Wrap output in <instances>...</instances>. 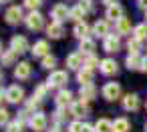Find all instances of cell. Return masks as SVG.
<instances>
[{"instance_id":"cell-1","label":"cell","mask_w":147,"mask_h":132,"mask_svg":"<svg viewBox=\"0 0 147 132\" xmlns=\"http://www.w3.org/2000/svg\"><path fill=\"white\" fill-rule=\"evenodd\" d=\"M67 82H69V74L65 70H55V72H51L47 86L49 88H63V86H67Z\"/></svg>"},{"instance_id":"cell-2","label":"cell","mask_w":147,"mask_h":132,"mask_svg":"<svg viewBox=\"0 0 147 132\" xmlns=\"http://www.w3.org/2000/svg\"><path fill=\"white\" fill-rule=\"evenodd\" d=\"M24 24H26L28 30L38 32V30H42V26H45V16H42L38 10H36V12H30V14L24 18Z\"/></svg>"},{"instance_id":"cell-3","label":"cell","mask_w":147,"mask_h":132,"mask_svg":"<svg viewBox=\"0 0 147 132\" xmlns=\"http://www.w3.org/2000/svg\"><path fill=\"white\" fill-rule=\"evenodd\" d=\"M24 100V88L18 86V84H12L6 88V102L10 104H20Z\"/></svg>"},{"instance_id":"cell-4","label":"cell","mask_w":147,"mask_h":132,"mask_svg":"<svg viewBox=\"0 0 147 132\" xmlns=\"http://www.w3.org/2000/svg\"><path fill=\"white\" fill-rule=\"evenodd\" d=\"M51 16L55 18V22H65V20H69L71 18V8L67 6V4H55L53 6V10H51Z\"/></svg>"},{"instance_id":"cell-5","label":"cell","mask_w":147,"mask_h":132,"mask_svg":"<svg viewBox=\"0 0 147 132\" xmlns=\"http://www.w3.org/2000/svg\"><path fill=\"white\" fill-rule=\"evenodd\" d=\"M4 20H6L10 26L20 24V22L24 20V16H22V8H20V6H10V8L4 12Z\"/></svg>"},{"instance_id":"cell-6","label":"cell","mask_w":147,"mask_h":132,"mask_svg":"<svg viewBox=\"0 0 147 132\" xmlns=\"http://www.w3.org/2000/svg\"><path fill=\"white\" fill-rule=\"evenodd\" d=\"M101 94H103V98H105V100L113 102V100H117V98L121 96V86H119L117 82H107V84L103 86Z\"/></svg>"},{"instance_id":"cell-7","label":"cell","mask_w":147,"mask_h":132,"mask_svg":"<svg viewBox=\"0 0 147 132\" xmlns=\"http://www.w3.org/2000/svg\"><path fill=\"white\" fill-rule=\"evenodd\" d=\"M28 126L34 130V132H45L47 130V116L42 112H34L28 120Z\"/></svg>"},{"instance_id":"cell-8","label":"cell","mask_w":147,"mask_h":132,"mask_svg":"<svg viewBox=\"0 0 147 132\" xmlns=\"http://www.w3.org/2000/svg\"><path fill=\"white\" fill-rule=\"evenodd\" d=\"M99 72H101L103 76H113V74H117V72H119V64H117V60H113V58H105V60H101Z\"/></svg>"},{"instance_id":"cell-9","label":"cell","mask_w":147,"mask_h":132,"mask_svg":"<svg viewBox=\"0 0 147 132\" xmlns=\"http://www.w3.org/2000/svg\"><path fill=\"white\" fill-rule=\"evenodd\" d=\"M10 50H14L16 54H24L26 50H28V40H26V36H12L10 38Z\"/></svg>"},{"instance_id":"cell-10","label":"cell","mask_w":147,"mask_h":132,"mask_svg":"<svg viewBox=\"0 0 147 132\" xmlns=\"http://www.w3.org/2000/svg\"><path fill=\"white\" fill-rule=\"evenodd\" d=\"M121 104H123V110H127V112H135V110L141 106L139 96H137V94H131V92L121 98Z\"/></svg>"},{"instance_id":"cell-11","label":"cell","mask_w":147,"mask_h":132,"mask_svg":"<svg viewBox=\"0 0 147 132\" xmlns=\"http://www.w3.org/2000/svg\"><path fill=\"white\" fill-rule=\"evenodd\" d=\"M103 48H105V52H109V54H113V52H119V48H121L119 34H109V36L103 40Z\"/></svg>"},{"instance_id":"cell-12","label":"cell","mask_w":147,"mask_h":132,"mask_svg":"<svg viewBox=\"0 0 147 132\" xmlns=\"http://www.w3.org/2000/svg\"><path fill=\"white\" fill-rule=\"evenodd\" d=\"M83 64H85V58H83V54L81 52H71L69 56H67V68L69 70H81L83 68Z\"/></svg>"},{"instance_id":"cell-13","label":"cell","mask_w":147,"mask_h":132,"mask_svg":"<svg viewBox=\"0 0 147 132\" xmlns=\"http://www.w3.org/2000/svg\"><path fill=\"white\" fill-rule=\"evenodd\" d=\"M30 74H32V66L28 62H18L14 66V78L16 80H28Z\"/></svg>"},{"instance_id":"cell-14","label":"cell","mask_w":147,"mask_h":132,"mask_svg":"<svg viewBox=\"0 0 147 132\" xmlns=\"http://www.w3.org/2000/svg\"><path fill=\"white\" fill-rule=\"evenodd\" d=\"M123 18H125V10H123L121 4H115V6H109L107 8V22H115L117 24Z\"/></svg>"},{"instance_id":"cell-15","label":"cell","mask_w":147,"mask_h":132,"mask_svg":"<svg viewBox=\"0 0 147 132\" xmlns=\"http://www.w3.org/2000/svg\"><path fill=\"white\" fill-rule=\"evenodd\" d=\"M89 106H87V102H83V100H79V102H73V106H71V114L75 116V118H87L89 116Z\"/></svg>"},{"instance_id":"cell-16","label":"cell","mask_w":147,"mask_h":132,"mask_svg":"<svg viewBox=\"0 0 147 132\" xmlns=\"http://www.w3.org/2000/svg\"><path fill=\"white\" fill-rule=\"evenodd\" d=\"M63 34H65V26L61 24V22H51L49 26H47V36L49 38H53V40H57V38H63Z\"/></svg>"},{"instance_id":"cell-17","label":"cell","mask_w":147,"mask_h":132,"mask_svg":"<svg viewBox=\"0 0 147 132\" xmlns=\"http://www.w3.org/2000/svg\"><path fill=\"white\" fill-rule=\"evenodd\" d=\"M55 102H57V106L59 108H67V106H73V94H71V90H61L59 94H57V98H55Z\"/></svg>"},{"instance_id":"cell-18","label":"cell","mask_w":147,"mask_h":132,"mask_svg":"<svg viewBox=\"0 0 147 132\" xmlns=\"http://www.w3.org/2000/svg\"><path fill=\"white\" fill-rule=\"evenodd\" d=\"M79 52L87 58V56H95V40L93 38H85L79 42Z\"/></svg>"},{"instance_id":"cell-19","label":"cell","mask_w":147,"mask_h":132,"mask_svg":"<svg viewBox=\"0 0 147 132\" xmlns=\"http://www.w3.org/2000/svg\"><path fill=\"white\" fill-rule=\"evenodd\" d=\"M93 34L105 40V38L109 36V22H107V20H97V22L93 24Z\"/></svg>"},{"instance_id":"cell-20","label":"cell","mask_w":147,"mask_h":132,"mask_svg":"<svg viewBox=\"0 0 147 132\" xmlns=\"http://www.w3.org/2000/svg\"><path fill=\"white\" fill-rule=\"evenodd\" d=\"M30 52H32L34 58H45V56H49V44H47V40L34 42V46L30 48Z\"/></svg>"},{"instance_id":"cell-21","label":"cell","mask_w":147,"mask_h":132,"mask_svg":"<svg viewBox=\"0 0 147 132\" xmlns=\"http://www.w3.org/2000/svg\"><path fill=\"white\" fill-rule=\"evenodd\" d=\"M79 96H81L83 102L95 100V96H97V88H95L93 84H89V86H81V88H79Z\"/></svg>"},{"instance_id":"cell-22","label":"cell","mask_w":147,"mask_h":132,"mask_svg":"<svg viewBox=\"0 0 147 132\" xmlns=\"http://www.w3.org/2000/svg\"><path fill=\"white\" fill-rule=\"evenodd\" d=\"M16 52L14 50H2V54H0V62H2V66H16Z\"/></svg>"},{"instance_id":"cell-23","label":"cell","mask_w":147,"mask_h":132,"mask_svg":"<svg viewBox=\"0 0 147 132\" xmlns=\"http://www.w3.org/2000/svg\"><path fill=\"white\" fill-rule=\"evenodd\" d=\"M75 36L79 38V40H85V38H89V32H91V28H89V24L83 20V22H77L75 24Z\"/></svg>"},{"instance_id":"cell-24","label":"cell","mask_w":147,"mask_h":132,"mask_svg":"<svg viewBox=\"0 0 147 132\" xmlns=\"http://www.w3.org/2000/svg\"><path fill=\"white\" fill-rule=\"evenodd\" d=\"M69 132H95V126L83 124L81 120H75V122L69 124Z\"/></svg>"},{"instance_id":"cell-25","label":"cell","mask_w":147,"mask_h":132,"mask_svg":"<svg viewBox=\"0 0 147 132\" xmlns=\"http://www.w3.org/2000/svg\"><path fill=\"white\" fill-rule=\"evenodd\" d=\"M77 82H79L81 86H89V84H93V72L81 68V70L77 72Z\"/></svg>"},{"instance_id":"cell-26","label":"cell","mask_w":147,"mask_h":132,"mask_svg":"<svg viewBox=\"0 0 147 132\" xmlns=\"http://www.w3.org/2000/svg\"><path fill=\"white\" fill-rule=\"evenodd\" d=\"M141 62H143V58H139V54H129L125 58V66L129 70H139L141 68Z\"/></svg>"},{"instance_id":"cell-27","label":"cell","mask_w":147,"mask_h":132,"mask_svg":"<svg viewBox=\"0 0 147 132\" xmlns=\"http://www.w3.org/2000/svg\"><path fill=\"white\" fill-rule=\"evenodd\" d=\"M115 30H117L119 36L129 34V32H131V18H123V20H119V22L115 24Z\"/></svg>"},{"instance_id":"cell-28","label":"cell","mask_w":147,"mask_h":132,"mask_svg":"<svg viewBox=\"0 0 147 132\" xmlns=\"http://www.w3.org/2000/svg\"><path fill=\"white\" fill-rule=\"evenodd\" d=\"M95 132H113V122L107 118H99L95 122Z\"/></svg>"},{"instance_id":"cell-29","label":"cell","mask_w":147,"mask_h":132,"mask_svg":"<svg viewBox=\"0 0 147 132\" xmlns=\"http://www.w3.org/2000/svg\"><path fill=\"white\" fill-rule=\"evenodd\" d=\"M131 130V124L127 118H117L113 122V132H129Z\"/></svg>"},{"instance_id":"cell-30","label":"cell","mask_w":147,"mask_h":132,"mask_svg":"<svg viewBox=\"0 0 147 132\" xmlns=\"http://www.w3.org/2000/svg\"><path fill=\"white\" fill-rule=\"evenodd\" d=\"M99 66H101V62L97 60V56H87V58H85V64H83V68H85V70L95 72Z\"/></svg>"},{"instance_id":"cell-31","label":"cell","mask_w":147,"mask_h":132,"mask_svg":"<svg viewBox=\"0 0 147 132\" xmlns=\"http://www.w3.org/2000/svg\"><path fill=\"white\" fill-rule=\"evenodd\" d=\"M133 38H137L139 42L147 38V22H143V24L135 26V30H133Z\"/></svg>"},{"instance_id":"cell-32","label":"cell","mask_w":147,"mask_h":132,"mask_svg":"<svg viewBox=\"0 0 147 132\" xmlns=\"http://www.w3.org/2000/svg\"><path fill=\"white\" fill-rule=\"evenodd\" d=\"M85 14H87V12H85V10H83V8L79 6V4H77L75 8H71V20H77V22H83V18H85Z\"/></svg>"},{"instance_id":"cell-33","label":"cell","mask_w":147,"mask_h":132,"mask_svg":"<svg viewBox=\"0 0 147 132\" xmlns=\"http://www.w3.org/2000/svg\"><path fill=\"white\" fill-rule=\"evenodd\" d=\"M47 92H49V86H47V84H38V86L34 88V94H32V96L42 102V100L47 98Z\"/></svg>"},{"instance_id":"cell-34","label":"cell","mask_w":147,"mask_h":132,"mask_svg":"<svg viewBox=\"0 0 147 132\" xmlns=\"http://www.w3.org/2000/svg\"><path fill=\"white\" fill-rule=\"evenodd\" d=\"M127 48H129V54H139V50H141V42H139L137 38H129Z\"/></svg>"},{"instance_id":"cell-35","label":"cell","mask_w":147,"mask_h":132,"mask_svg":"<svg viewBox=\"0 0 147 132\" xmlns=\"http://www.w3.org/2000/svg\"><path fill=\"white\" fill-rule=\"evenodd\" d=\"M55 66H57V58H55L53 54H49V56H45V58H42V68H47V70H53V72H55Z\"/></svg>"},{"instance_id":"cell-36","label":"cell","mask_w":147,"mask_h":132,"mask_svg":"<svg viewBox=\"0 0 147 132\" xmlns=\"http://www.w3.org/2000/svg\"><path fill=\"white\" fill-rule=\"evenodd\" d=\"M67 116H69V114H67V108H57L55 114H53V120H55L57 124H61V122L67 120Z\"/></svg>"},{"instance_id":"cell-37","label":"cell","mask_w":147,"mask_h":132,"mask_svg":"<svg viewBox=\"0 0 147 132\" xmlns=\"http://www.w3.org/2000/svg\"><path fill=\"white\" fill-rule=\"evenodd\" d=\"M22 128H24V122L16 118L14 122H10V124L6 126V132H22Z\"/></svg>"},{"instance_id":"cell-38","label":"cell","mask_w":147,"mask_h":132,"mask_svg":"<svg viewBox=\"0 0 147 132\" xmlns=\"http://www.w3.org/2000/svg\"><path fill=\"white\" fill-rule=\"evenodd\" d=\"M24 6H26L30 12H36V8L42 6V0H24Z\"/></svg>"},{"instance_id":"cell-39","label":"cell","mask_w":147,"mask_h":132,"mask_svg":"<svg viewBox=\"0 0 147 132\" xmlns=\"http://www.w3.org/2000/svg\"><path fill=\"white\" fill-rule=\"evenodd\" d=\"M10 124V112L0 108V126H8Z\"/></svg>"},{"instance_id":"cell-40","label":"cell","mask_w":147,"mask_h":132,"mask_svg":"<svg viewBox=\"0 0 147 132\" xmlns=\"http://www.w3.org/2000/svg\"><path fill=\"white\" fill-rule=\"evenodd\" d=\"M79 6L85 12H93L95 10V2H93V0H79Z\"/></svg>"},{"instance_id":"cell-41","label":"cell","mask_w":147,"mask_h":132,"mask_svg":"<svg viewBox=\"0 0 147 132\" xmlns=\"http://www.w3.org/2000/svg\"><path fill=\"white\" fill-rule=\"evenodd\" d=\"M137 6H139L141 10H145V12H147V0H137Z\"/></svg>"},{"instance_id":"cell-42","label":"cell","mask_w":147,"mask_h":132,"mask_svg":"<svg viewBox=\"0 0 147 132\" xmlns=\"http://www.w3.org/2000/svg\"><path fill=\"white\" fill-rule=\"evenodd\" d=\"M101 2H103V4H105V6L109 8V6H115V4L119 2V0H101Z\"/></svg>"},{"instance_id":"cell-43","label":"cell","mask_w":147,"mask_h":132,"mask_svg":"<svg viewBox=\"0 0 147 132\" xmlns=\"http://www.w3.org/2000/svg\"><path fill=\"white\" fill-rule=\"evenodd\" d=\"M49 132H63V128H61V124H55V126H53Z\"/></svg>"},{"instance_id":"cell-44","label":"cell","mask_w":147,"mask_h":132,"mask_svg":"<svg viewBox=\"0 0 147 132\" xmlns=\"http://www.w3.org/2000/svg\"><path fill=\"white\" fill-rule=\"evenodd\" d=\"M141 72H147V58H143V62H141V68H139Z\"/></svg>"},{"instance_id":"cell-45","label":"cell","mask_w":147,"mask_h":132,"mask_svg":"<svg viewBox=\"0 0 147 132\" xmlns=\"http://www.w3.org/2000/svg\"><path fill=\"white\" fill-rule=\"evenodd\" d=\"M4 80V72H2V68H0V82Z\"/></svg>"},{"instance_id":"cell-46","label":"cell","mask_w":147,"mask_h":132,"mask_svg":"<svg viewBox=\"0 0 147 132\" xmlns=\"http://www.w3.org/2000/svg\"><path fill=\"white\" fill-rule=\"evenodd\" d=\"M0 54H2V42H0Z\"/></svg>"},{"instance_id":"cell-47","label":"cell","mask_w":147,"mask_h":132,"mask_svg":"<svg viewBox=\"0 0 147 132\" xmlns=\"http://www.w3.org/2000/svg\"><path fill=\"white\" fill-rule=\"evenodd\" d=\"M0 2H10V0H0Z\"/></svg>"},{"instance_id":"cell-48","label":"cell","mask_w":147,"mask_h":132,"mask_svg":"<svg viewBox=\"0 0 147 132\" xmlns=\"http://www.w3.org/2000/svg\"><path fill=\"white\" fill-rule=\"evenodd\" d=\"M145 132H147V122H145Z\"/></svg>"},{"instance_id":"cell-49","label":"cell","mask_w":147,"mask_h":132,"mask_svg":"<svg viewBox=\"0 0 147 132\" xmlns=\"http://www.w3.org/2000/svg\"><path fill=\"white\" fill-rule=\"evenodd\" d=\"M145 18H147V12H145Z\"/></svg>"},{"instance_id":"cell-50","label":"cell","mask_w":147,"mask_h":132,"mask_svg":"<svg viewBox=\"0 0 147 132\" xmlns=\"http://www.w3.org/2000/svg\"><path fill=\"white\" fill-rule=\"evenodd\" d=\"M145 106H147V104H145Z\"/></svg>"}]
</instances>
